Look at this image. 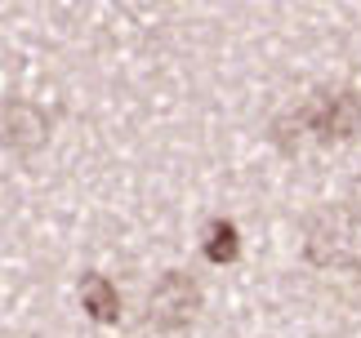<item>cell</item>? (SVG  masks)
<instances>
[{
  "label": "cell",
  "mask_w": 361,
  "mask_h": 338,
  "mask_svg": "<svg viewBox=\"0 0 361 338\" xmlns=\"http://www.w3.org/2000/svg\"><path fill=\"white\" fill-rule=\"evenodd\" d=\"M303 258L322 272H339V267H357L361 263V245H357V223L339 209H317L303 223Z\"/></svg>",
  "instance_id": "2"
},
{
  "label": "cell",
  "mask_w": 361,
  "mask_h": 338,
  "mask_svg": "<svg viewBox=\"0 0 361 338\" xmlns=\"http://www.w3.org/2000/svg\"><path fill=\"white\" fill-rule=\"evenodd\" d=\"M357 280H361V263H357Z\"/></svg>",
  "instance_id": "8"
},
{
  "label": "cell",
  "mask_w": 361,
  "mask_h": 338,
  "mask_svg": "<svg viewBox=\"0 0 361 338\" xmlns=\"http://www.w3.org/2000/svg\"><path fill=\"white\" fill-rule=\"evenodd\" d=\"M343 214H348L357 227H361V178H353L348 192H343Z\"/></svg>",
  "instance_id": "7"
},
{
  "label": "cell",
  "mask_w": 361,
  "mask_h": 338,
  "mask_svg": "<svg viewBox=\"0 0 361 338\" xmlns=\"http://www.w3.org/2000/svg\"><path fill=\"white\" fill-rule=\"evenodd\" d=\"M237 254H241V232H237V223L214 218L210 227H205V258H210L214 267H228V263H237Z\"/></svg>",
  "instance_id": "6"
},
{
  "label": "cell",
  "mask_w": 361,
  "mask_h": 338,
  "mask_svg": "<svg viewBox=\"0 0 361 338\" xmlns=\"http://www.w3.org/2000/svg\"><path fill=\"white\" fill-rule=\"evenodd\" d=\"M201 307H205V294L197 285V276H188V272H178V267H170L157 285H152L147 294V312L143 320L157 334H178V330H188L192 320L201 316Z\"/></svg>",
  "instance_id": "3"
},
{
  "label": "cell",
  "mask_w": 361,
  "mask_h": 338,
  "mask_svg": "<svg viewBox=\"0 0 361 338\" xmlns=\"http://www.w3.org/2000/svg\"><path fill=\"white\" fill-rule=\"evenodd\" d=\"M308 116L312 147H343L361 134V94L353 84H322V89L299 98Z\"/></svg>",
  "instance_id": "1"
},
{
  "label": "cell",
  "mask_w": 361,
  "mask_h": 338,
  "mask_svg": "<svg viewBox=\"0 0 361 338\" xmlns=\"http://www.w3.org/2000/svg\"><path fill=\"white\" fill-rule=\"evenodd\" d=\"M80 307H85L90 320H99V325H116L121 320V294L103 272L80 276Z\"/></svg>",
  "instance_id": "5"
},
{
  "label": "cell",
  "mask_w": 361,
  "mask_h": 338,
  "mask_svg": "<svg viewBox=\"0 0 361 338\" xmlns=\"http://www.w3.org/2000/svg\"><path fill=\"white\" fill-rule=\"evenodd\" d=\"M54 116L36 98H0V147L13 156H36L49 143Z\"/></svg>",
  "instance_id": "4"
}]
</instances>
